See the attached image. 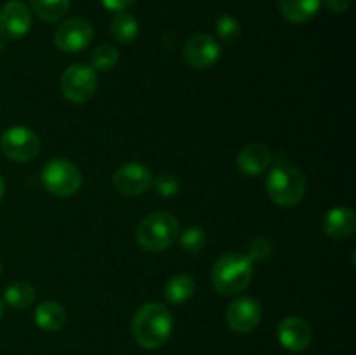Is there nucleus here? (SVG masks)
<instances>
[{"mask_svg": "<svg viewBox=\"0 0 356 355\" xmlns=\"http://www.w3.org/2000/svg\"><path fill=\"white\" fill-rule=\"evenodd\" d=\"M174 329L172 313L159 301L145 303L139 306L132 319V336L139 347L146 350H156L163 347Z\"/></svg>", "mask_w": 356, "mask_h": 355, "instance_id": "1", "label": "nucleus"}, {"mask_svg": "<svg viewBox=\"0 0 356 355\" xmlns=\"http://www.w3.org/2000/svg\"><path fill=\"white\" fill-rule=\"evenodd\" d=\"M254 267L249 256L242 253H226L212 267V284L225 296H236L249 287Z\"/></svg>", "mask_w": 356, "mask_h": 355, "instance_id": "2", "label": "nucleus"}, {"mask_svg": "<svg viewBox=\"0 0 356 355\" xmlns=\"http://www.w3.org/2000/svg\"><path fill=\"white\" fill-rule=\"evenodd\" d=\"M266 191L280 207H294L306 194V180L301 171L289 162H278L266 178Z\"/></svg>", "mask_w": 356, "mask_h": 355, "instance_id": "3", "label": "nucleus"}, {"mask_svg": "<svg viewBox=\"0 0 356 355\" xmlns=\"http://www.w3.org/2000/svg\"><path fill=\"white\" fill-rule=\"evenodd\" d=\"M179 237V223L169 212H152L136 226V240L149 253L165 251Z\"/></svg>", "mask_w": 356, "mask_h": 355, "instance_id": "4", "label": "nucleus"}, {"mask_svg": "<svg viewBox=\"0 0 356 355\" xmlns=\"http://www.w3.org/2000/svg\"><path fill=\"white\" fill-rule=\"evenodd\" d=\"M42 184L56 197H72L82 187V173L66 159H54L42 169Z\"/></svg>", "mask_w": 356, "mask_h": 355, "instance_id": "5", "label": "nucleus"}, {"mask_svg": "<svg viewBox=\"0 0 356 355\" xmlns=\"http://www.w3.org/2000/svg\"><path fill=\"white\" fill-rule=\"evenodd\" d=\"M96 70L87 65H72L61 75V93L72 103H86L96 94Z\"/></svg>", "mask_w": 356, "mask_h": 355, "instance_id": "6", "label": "nucleus"}, {"mask_svg": "<svg viewBox=\"0 0 356 355\" xmlns=\"http://www.w3.org/2000/svg\"><path fill=\"white\" fill-rule=\"evenodd\" d=\"M0 150L7 159L14 162H28V160H33L40 152V139L37 132L31 129L16 125L3 131L0 138Z\"/></svg>", "mask_w": 356, "mask_h": 355, "instance_id": "7", "label": "nucleus"}, {"mask_svg": "<svg viewBox=\"0 0 356 355\" xmlns=\"http://www.w3.org/2000/svg\"><path fill=\"white\" fill-rule=\"evenodd\" d=\"M153 183V174L143 162H125L113 174V187L125 197L143 195Z\"/></svg>", "mask_w": 356, "mask_h": 355, "instance_id": "8", "label": "nucleus"}, {"mask_svg": "<svg viewBox=\"0 0 356 355\" xmlns=\"http://www.w3.org/2000/svg\"><path fill=\"white\" fill-rule=\"evenodd\" d=\"M94 28L83 17H72L58 26L54 33V44L63 52H79L92 42Z\"/></svg>", "mask_w": 356, "mask_h": 355, "instance_id": "9", "label": "nucleus"}, {"mask_svg": "<svg viewBox=\"0 0 356 355\" xmlns=\"http://www.w3.org/2000/svg\"><path fill=\"white\" fill-rule=\"evenodd\" d=\"M33 17L26 3L10 0L0 10V35L9 40H19L30 31Z\"/></svg>", "mask_w": 356, "mask_h": 355, "instance_id": "10", "label": "nucleus"}, {"mask_svg": "<svg viewBox=\"0 0 356 355\" xmlns=\"http://www.w3.org/2000/svg\"><path fill=\"white\" fill-rule=\"evenodd\" d=\"M261 317H263V310H261L259 301L250 296L235 299L226 310V322L229 329L240 334L256 329L261 322Z\"/></svg>", "mask_w": 356, "mask_h": 355, "instance_id": "11", "label": "nucleus"}, {"mask_svg": "<svg viewBox=\"0 0 356 355\" xmlns=\"http://www.w3.org/2000/svg\"><path fill=\"white\" fill-rule=\"evenodd\" d=\"M183 56L188 65L193 66V68H211L221 58V45L211 35L198 33L184 44Z\"/></svg>", "mask_w": 356, "mask_h": 355, "instance_id": "12", "label": "nucleus"}, {"mask_svg": "<svg viewBox=\"0 0 356 355\" xmlns=\"http://www.w3.org/2000/svg\"><path fill=\"white\" fill-rule=\"evenodd\" d=\"M278 341L285 350L292 352V354H299L305 352L306 348L312 345L313 341V331L312 326L306 322L301 317H285L277 329Z\"/></svg>", "mask_w": 356, "mask_h": 355, "instance_id": "13", "label": "nucleus"}, {"mask_svg": "<svg viewBox=\"0 0 356 355\" xmlns=\"http://www.w3.org/2000/svg\"><path fill=\"white\" fill-rule=\"evenodd\" d=\"M271 164V152L268 146L259 145V143H252L240 150L238 157H236V167L240 173L247 174V176H257L263 174L264 171L270 167Z\"/></svg>", "mask_w": 356, "mask_h": 355, "instance_id": "14", "label": "nucleus"}, {"mask_svg": "<svg viewBox=\"0 0 356 355\" xmlns=\"http://www.w3.org/2000/svg\"><path fill=\"white\" fill-rule=\"evenodd\" d=\"M356 216L350 207H334L323 218V232L332 239H348L355 232Z\"/></svg>", "mask_w": 356, "mask_h": 355, "instance_id": "15", "label": "nucleus"}, {"mask_svg": "<svg viewBox=\"0 0 356 355\" xmlns=\"http://www.w3.org/2000/svg\"><path fill=\"white\" fill-rule=\"evenodd\" d=\"M35 324L45 333H56L66 324V310L58 301L45 299L38 303L33 313Z\"/></svg>", "mask_w": 356, "mask_h": 355, "instance_id": "16", "label": "nucleus"}, {"mask_svg": "<svg viewBox=\"0 0 356 355\" xmlns=\"http://www.w3.org/2000/svg\"><path fill=\"white\" fill-rule=\"evenodd\" d=\"M323 0H280L282 16L294 24L308 23L316 16Z\"/></svg>", "mask_w": 356, "mask_h": 355, "instance_id": "17", "label": "nucleus"}, {"mask_svg": "<svg viewBox=\"0 0 356 355\" xmlns=\"http://www.w3.org/2000/svg\"><path fill=\"white\" fill-rule=\"evenodd\" d=\"M195 289H197V284H195V278L188 274H176L167 281L165 289H163V294H165V299L172 305H183L188 299L193 298Z\"/></svg>", "mask_w": 356, "mask_h": 355, "instance_id": "18", "label": "nucleus"}, {"mask_svg": "<svg viewBox=\"0 0 356 355\" xmlns=\"http://www.w3.org/2000/svg\"><path fill=\"white\" fill-rule=\"evenodd\" d=\"M35 298H37V291H35L33 285L26 281L14 282V284H10L9 287L6 289V292H3V301L17 310L31 306Z\"/></svg>", "mask_w": 356, "mask_h": 355, "instance_id": "19", "label": "nucleus"}, {"mask_svg": "<svg viewBox=\"0 0 356 355\" xmlns=\"http://www.w3.org/2000/svg\"><path fill=\"white\" fill-rule=\"evenodd\" d=\"M111 37L115 38V42L118 44H132V42L138 38L139 33V24L136 21L134 16L127 13H118L117 16L111 21Z\"/></svg>", "mask_w": 356, "mask_h": 355, "instance_id": "20", "label": "nucleus"}, {"mask_svg": "<svg viewBox=\"0 0 356 355\" xmlns=\"http://www.w3.org/2000/svg\"><path fill=\"white\" fill-rule=\"evenodd\" d=\"M31 7L45 23H58L66 16L70 0H31Z\"/></svg>", "mask_w": 356, "mask_h": 355, "instance_id": "21", "label": "nucleus"}, {"mask_svg": "<svg viewBox=\"0 0 356 355\" xmlns=\"http://www.w3.org/2000/svg\"><path fill=\"white\" fill-rule=\"evenodd\" d=\"M92 68L99 70V72H110L115 65L118 63V51L115 45L111 44H101L94 49L92 56Z\"/></svg>", "mask_w": 356, "mask_h": 355, "instance_id": "22", "label": "nucleus"}, {"mask_svg": "<svg viewBox=\"0 0 356 355\" xmlns=\"http://www.w3.org/2000/svg\"><path fill=\"white\" fill-rule=\"evenodd\" d=\"M216 33L226 44H232L238 38L240 35V24L238 21L235 19L229 14H222L218 21H216Z\"/></svg>", "mask_w": 356, "mask_h": 355, "instance_id": "23", "label": "nucleus"}, {"mask_svg": "<svg viewBox=\"0 0 356 355\" xmlns=\"http://www.w3.org/2000/svg\"><path fill=\"white\" fill-rule=\"evenodd\" d=\"M181 247L186 253H198L205 246V232L198 226H190L181 233Z\"/></svg>", "mask_w": 356, "mask_h": 355, "instance_id": "24", "label": "nucleus"}, {"mask_svg": "<svg viewBox=\"0 0 356 355\" xmlns=\"http://www.w3.org/2000/svg\"><path fill=\"white\" fill-rule=\"evenodd\" d=\"M152 184L160 197H174V195L179 194L181 188L179 180L174 174H160V176L153 178Z\"/></svg>", "mask_w": 356, "mask_h": 355, "instance_id": "25", "label": "nucleus"}, {"mask_svg": "<svg viewBox=\"0 0 356 355\" xmlns=\"http://www.w3.org/2000/svg\"><path fill=\"white\" fill-rule=\"evenodd\" d=\"M273 253V247L268 242L266 239H256L249 246V260L250 261H264L270 258V254Z\"/></svg>", "mask_w": 356, "mask_h": 355, "instance_id": "26", "label": "nucleus"}, {"mask_svg": "<svg viewBox=\"0 0 356 355\" xmlns=\"http://www.w3.org/2000/svg\"><path fill=\"white\" fill-rule=\"evenodd\" d=\"M134 2L136 0H101V3H103L108 10H113V13H124V10L129 9Z\"/></svg>", "mask_w": 356, "mask_h": 355, "instance_id": "27", "label": "nucleus"}, {"mask_svg": "<svg viewBox=\"0 0 356 355\" xmlns=\"http://www.w3.org/2000/svg\"><path fill=\"white\" fill-rule=\"evenodd\" d=\"M351 0H325V6L330 13L334 14H343L350 9Z\"/></svg>", "mask_w": 356, "mask_h": 355, "instance_id": "28", "label": "nucleus"}, {"mask_svg": "<svg viewBox=\"0 0 356 355\" xmlns=\"http://www.w3.org/2000/svg\"><path fill=\"white\" fill-rule=\"evenodd\" d=\"M3 195H6V183H3L2 176H0V202H2Z\"/></svg>", "mask_w": 356, "mask_h": 355, "instance_id": "29", "label": "nucleus"}, {"mask_svg": "<svg viewBox=\"0 0 356 355\" xmlns=\"http://www.w3.org/2000/svg\"><path fill=\"white\" fill-rule=\"evenodd\" d=\"M2 317H3V303L2 299H0V320H2Z\"/></svg>", "mask_w": 356, "mask_h": 355, "instance_id": "30", "label": "nucleus"}, {"mask_svg": "<svg viewBox=\"0 0 356 355\" xmlns=\"http://www.w3.org/2000/svg\"><path fill=\"white\" fill-rule=\"evenodd\" d=\"M2 51H3V37L0 35V52H2Z\"/></svg>", "mask_w": 356, "mask_h": 355, "instance_id": "31", "label": "nucleus"}, {"mask_svg": "<svg viewBox=\"0 0 356 355\" xmlns=\"http://www.w3.org/2000/svg\"><path fill=\"white\" fill-rule=\"evenodd\" d=\"M0 275H2V263H0Z\"/></svg>", "mask_w": 356, "mask_h": 355, "instance_id": "32", "label": "nucleus"}]
</instances>
